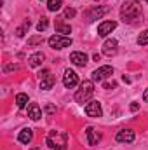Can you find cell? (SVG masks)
Instances as JSON below:
<instances>
[{"mask_svg": "<svg viewBox=\"0 0 148 150\" xmlns=\"http://www.w3.org/2000/svg\"><path fill=\"white\" fill-rule=\"evenodd\" d=\"M141 18V4L140 0H125L120 7V19L124 23H134Z\"/></svg>", "mask_w": 148, "mask_h": 150, "instance_id": "1", "label": "cell"}, {"mask_svg": "<svg viewBox=\"0 0 148 150\" xmlns=\"http://www.w3.org/2000/svg\"><path fill=\"white\" fill-rule=\"evenodd\" d=\"M68 143V134L63 131H49L47 134V145L52 150H65Z\"/></svg>", "mask_w": 148, "mask_h": 150, "instance_id": "2", "label": "cell"}, {"mask_svg": "<svg viewBox=\"0 0 148 150\" xmlns=\"http://www.w3.org/2000/svg\"><path fill=\"white\" fill-rule=\"evenodd\" d=\"M92 94H94V82L92 80H82L78 91L75 93V101L80 103V105L89 103V100H91Z\"/></svg>", "mask_w": 148, "mask_h": 150, "instance_id": "3", "label": "cell"}, {"mask_svg": "<svg viewBox=\"0 0 148 150\" xmlns=\"http://www.w3.org/2000/svg\"><path fill=\"white\" fill-rule=\"evenodd\" d=\"M47 42H49V45L52 49H58V51L59 49H66V47H70L73 44V40L70 37H66V35H52Z\"/></svg>", "mask_w": 148, "mask_h": 150, "instance_id": "4", "label": "cell"}, {"mask_svg": "<svg viewBox=\"0 0 148 150\" xmlns=\"http://www.w3.org/2000/svg\"><path fill=\"white\" fill-rule=\"evenodd\" d=\"M108 11H110V7H92L91 11L85 12V21H87V23H92V21L103 18Z\"/></svg>", "mask_w": 148, "mask_h": 150, "instance_id": "5", "label": "cell"}, {"mask_svg": "<svg viewBox=\"0 0 148 150\" xmlns=\"http://www.w3.org/2000/svg\"><path fill=\"white\" fill-rule=\"evenodd\" d=\"M85 113H87L89 117H94V119L101 117V115H103L101 103H99V101H96V100H91L89 103H85Z\"/></svg>", "mask_w": 148, "mask_h": 150, "instance_id": "6", "label": "cell"}, {"mask_svg": "<svg viewBox=\"0 0 148 150\" xmlns=\"http://www.w3.org/2000/svg\"><path fill=\"white\" fill-rule=\"evenodd\" d=\"M111 74H113V68H111L110 65L99 67L98 70H94V72H92V80H96V82H101V80H105V79L111 77Z\"/></svg>", "mask_w": 148, "mask_h": 150, "instance_id": "7", "label": "cell"}, {"mask_svg": "<svg viewBox=\"0 0 148 150\" xmlns=\"http://www.w3.org/2000/svg\"><path fill=\"white\" fill-rule=\"evenodd\" d=\"M63 84H65V87L66 89H72L75 87L77 84H78V75L75 74L73 70H65V74H63Z\"/></svg>", "mask_w": 148, "mask_h": 150, "instance_id": "8", "label": "cell"}, {"mask_svg": "<svg viewBox=\"0 0 148 150\" xmlns=\"http://www.w3.org/2000/svg\"><path fill=\"white\" fill-rule=\"evenodd\" d=\"M134 138H136V134H134L132 129H120V131L117 133V136H115V140H117L118 143H132Z\"/></svg>", "mask_w": 148, "mask_h": 150, "instance_id": "9", "label": "cell"}, {"mask_svg": "<svg viewBox=\"0 0 148 150\" xmlns=\"http://www.w3.org/2000/svg\"><path fill=\"white\" fill-rule=\"evenodd\" d=\"M117 51H118V42H117L115 38H108V40L103 44V54H105V56L111 58V56L117 54Z\"/></svg>", "mask_w": 148, "mask_h": 150, "instance_id": "10", "label": "cell"}, {"mask_svg": "<svg viewBox=\"0 0 148 150\" xmlns=\"http://www.w3.org/2000/svg\"><path fill=\"white\" fill-rule=\"evenodd\" d=\"M115 28H117V23H115V21H103V23L98 26V35H99V37H106V35L111 33Z\"/></svg>", "mask_w": 148, "mask_h": 150, "instance_id": "11", "label": "cell"}, {"mask_svg": "<svg viewBox=\"0 0 148 150\" xmlns=\"http://www.w3.org/2000/svg\"><path fill=\"white\" fill-rule=\"evenodd\" d=\"M87 54L85 52H78V51H75V52H72L70 54V61L73 63V65H77V67H85L87 65Z\"/></svg>", "mask_w": 148, "mask_h": 150, "instance_id": "12", "label": "cell"}, {"mask_svg": "<svg viewBox=\"0 0 148 150\" xmlns=\"http://www.w3.org/2000/svg\"><path fill=\"white\" fill-rule=\"evenodd\" d=\"M85 136H87V143L89 145H98L101 140V133H98L94 127H87L85 129Z\"/></svg>", "mask_w": 148, "mask_h": 150, "instance_id": "13", "label": "cell"}, {"mask_svg": "<svg viewBox=\"0 0 148 150\" xmlns=\"http://www.w3.org/2000/svg\"><path fill=\"white\" fill-rule=\"evenodd\" d=\"M18 140H19V143H25V145H28V143L33 140V131H32L30 127H26V129H21V131H19V134H18Z\"/></svg>", "mask_w": 148, "mask_h": 150, "instance_id": "14", "label": "cell"}, {"mask_svg": "<svg viewBox=\"0 0 148 150\" xmlns=\"http://www.w3.org/2000/svg\"><path fill=\"white\" fill-rule=\"evenodd\" d=\"M44 59H45L44 52H35V54H32V56L28 58V65H30L32 68H37V67H40V65L44 63Z\"/></svg>", "mask_w": 148, "mask_h": 150, "instance_id": "15", "label": "cell"}, {"mask_svg": "<svg viewBox=\"0 0 148 150\" xmlns=\"http://www.w3.org/2000/svg\"><path fill=\"white\" fill-rule=\"evenodd\" d=\"M56 84V77L52 74H49L45 79H42L40 80V89H44V91H49V89H52V86Z\"/></svg>", "mask_w": 148, "mask_h": 150, "instance_id": "16", "label": "cell"}, {"mask_svg": "<svg viewBox=\"0 0 148 150\" xmlns=\"http://www.w3.org/2000/svg\"><path fill=\"white\" fill-rule=\"evenodd\" d=\"M28 117H30L32 120H38V119L42 117V110H40V107H38L37 103H32V105L28 107Z\"/></svg>", "mask_w": 148, "mask_h": 150, "instance_id": "17", "label": "cell"}, {"mask_svg": "<svg viewBox=\"0 0 148 150\" xmlns=\"http://www.w3.org/2000/svg\"><path fill=\"white\" fill-rule=\"evenodd\" d=\"M56 33L68 37V33H72V26H70V25H65V23H61V21H58V23H56Z\"/></svg>", "mask_w": 148, "mask_h": 150, "instance_id": "18", "label": "cell"}, {"mask_svg": "<svg viewBox=\"0 0 148 150\" xmlns=\"http://www.w3.org/2000/svg\"><path fill=\"white\" fill-rule=\"evenodd\" d=\"M30 26H32V21H30V19H25L23 25L16 28V35H18V37H25V33L30 30Z\"/></svg>", "mask_w": 148, "mask_h": 150, "instance_id": "19", "label": "cell"}, {"mask_svg": "<svg viewBox=\"0 0 148 150\" xmlns=\"http://www.w3.org/2000/svg\"><path fill=\"white\" fill-rule=\"evenodd\" d=\"M63 7V0H47V9L51 12H58Z\"/></svg>", "mask_w": 148, "mask_h": 150, "instance_id": "20", "label": "cell"}, {"mask_svg": "<svg viewBox=\"0 0 148 150\" xmlns=\"http://www.w3.org/2000/svg\"><path fill=\"white\" fill-rule=\"evenodd\" d=\"M16 105H18L19 108H25V107L28 105V94H25V93L16 94Z\"/></svg>", "mask_w": 148, "mask_h": 150, "instance_id": "21", "label": "cell"}, {"mask_svg": "<svg viewBox=\"0 0 148 150\" xmlns=\"http://www.w3.org/2000/svg\"><path fill=\"white\" fill-rule=\"evenodd\" d=\"M138 44H140V45H148V30H145V32L140 33V37H138Z\"/></svg>", "mask_w": 148, "mask_h": 150, "instance_id": "22", "label": "cell"}, {"mask_svg": "<svg viewBox=\"0 0 148 150\" xmlns=\"http://www.w3.org/2000/svg\"><path fill=\"white\" fill-rule=\"evenodd\" d=\"M47 26H49V19H47V18H42V19L38 21V25H37V30L38 32H45Z\"/></svg>", "mask_w": 148, "mask_h": 150, "instance_id": "23", "label": "cell"}, {"mask_svg": "<svg viewBox=\"0 0 148 150\" xmlns=\"http://www.w3.org/2000/svg\"><path fill=\"white\" fill-rule=\"evenodd\" d=\"M44 42V37L42 35H37V37H32V38H28V45H38V44H42Z\"/></svg>", "mask_w": 148, "mask_h": 150, "instance_id": "24", "label": "cell"}, {"mask_svg": "<svg viewBox=\"0 0 148 150\" xmlns=\"http://www.w3.org/2000/svg\"><path fill=\"white\" fill-rule=\"evenodd\" d=\"M75 14H77V12H75V9H72V7L65 9V18H66V19H68V18H70V19H72V18H75Z\"/></svg>", "mask_w": 148, "mask_h": 150, "instance_id": "25", "label": "cell"}, {"mask_svg": "<svg viewBox=\"0 0 148 150\" xmlns=\"http://www.w3.org/2000/svg\"><path fill=\"white\" fill-rule=\"evenodd\" d=\"M115 86H117V82H113V80H111V82H105V84H103V87H105V89H111V87H115Z\"/></svg>", "mask_w": 148, "mask_h": 150, "instance_id": "26", "label": "cell"}, {"mask_svg": "<svg viewBox=\"0 0 148 150\" xmlns=\"http://www.w3.org/2000/svg\"><path fill=\"white\" fill-rule=\"evenodd\" d=\"M45 112H47L49 115H51V113H54V112H56V107H54V105H47V107H45Z\"/></svg>", "mask_w": 148, "mask_h": 150, "instance_id": "27", "label": "cell"}, {"mask_svg": "<svg viewBox=\"0 0 148 150\" xmlns=\"http://www.w3.org/2000/svg\"><path fill=\"white\" fill-rule=\"evenodd\" d=\"M138 108H140V105H138L136 101H132V105H131V110H132V112H138Z\"/></svg>", "mask_w": 148, "mask_h": 150, "instance_id": "28", "label": "cell"}, {"mask_svg": "<svg viewBox=\"0 0 148 150\" xmlns=\"http://www.w3.org/2000/svg\"><path fill=\"white\" fill-rule=\"evenodd\" d=\"M143 100L148 103V89H145V93H143Z\"/></svg>", "mask_w": 148, "mask_h": 150, "instance_id": "29", "label": "cell"}, {"mask_svg": "<svg viewBox=\"0 0 148 150\" xmlns=\"http://www.w3.org/2000/svg\"><path fill=\"white\" fill-rule=\"evenodd\" d=\"M30 150H40V149H38V147H35V149H30Z\"/></svg>", "mask_w": 148, "mask_h": 150, "instance_id": "30", "label": "cell"}, {"mask_svg": "<svg viewBox=\"0 0 148 150\" xmlns=\"http://www.w3.org/2000/svg\"><path fill=\"white\" fill-rule=\"evenodd\" d=\"M96 2H98V0H96Z\"/></svg>", "mask_w": 148, "mask_h": 150, "instance_id": "31", "label": "cell"}]
</instances>
